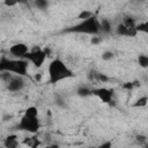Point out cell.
<instances>
[{
	"mask_svg": "<svg viewBox=\"0 0 148 148\" xmlns=\"http://www.w3.org/2000/svg\"><path fill=\"white\" fill-rule=\"evenodd\" d=\"M47 73H49V82L51 84H56L62 80L74 76L73 71L68 68V66L59 58L51 60L47 67Z\"/></svg>",
	"mask_w": 148,
	"mask_h": 148,
	"instance_id": "cell-1",
	"label": "cell"
},
{
	"mask_svg": "<svg viewBox=\"0 0 148 148\" xmlns=\"http://www.w3.org/2000/svg\"><path fill=\"white\" fill-rule=\"evenodd\" d=\"M29 61L25 59H9L5 56L0 59V72L7 71L14 73L15 75L25 76L28 73Z\"/></svg>",
	"mask_w": 148,
	"mask_h": 148,
	"instance_id": "cell-2",
	"label": "cell"
},
{
	"mask_svg": "<svg viewBox=\"0 0 148 148\" xmlns=\"http://www.w3.org/2000/svg\"><path fill=\"white\" fill-rule=\"evenodd\" d=\"M64 32H72V34H87V35H92L96 36L101 32V25H99V21L97 20V17L94 15L92 17L81 21L75 25H72L67 29L64 30Z\"/></svg>",
	"mask_w": 148,
	"mask_h": 148,
	"instance_id": "cell-3",
	"label": "cell"
},
{
	"mask_svg": "<svg viewBox=\"0 0 148 148\" xmlns=\"http://www.w3.org/2000/svg\"><path fill=\"white\" fill-rule=\"evenodd\" d=\"M40 127L38 117H29L23 114L22 118L20 119L18 124L16 125V130L17 131H23V132H28V133H36Z\"/></svg>",
	"mask_w": 148,
	"mask_h": 148,
	"instance_id": "cell-4",
	"label": "cell"
},
{
	"mask_svg": "<svg viewBox=\"0 0 148 148\" xmlns=\"http://www.w3.org/2000/svg\"><path fill=\"white\" fill-rule=\"evenodd\" d=\"M47 58L45 51L43 49H40L39 46H35L32 50L29 51V53L24 57L25 60H28L29 62H31L35 67L40 68L45 61V59Z\"/></svg>",
	"mask_w": 148,
	"mask_h": 148,
	"instance_id": "cell-5",
	"label": "cell"
},
{
	"mask_svg": "<svg viewBox=\"0 0 148 148\" xmlns=\"http://www.w3.org/2000/svg\"><path fill=\"white\" fill-rule=\"evenodd\" d=\"M92 95H95L102 103L104 104H112L113 102V89H109V88H95L92 89Z\"/></svg>",
	"mask_w": 148,
	"mask_h": 148,
	"instance_id": "cell-6",
	"label": "cell"
},
{
	"mask_svg": "<svg viewBox=\"0 0 148 148\" xmlns=\"http://www.w3.org/2000/svg\"><path fill=\"white\" fill-rule=\"evenodd\" d=\"M29 51L30 50L28 45L24 43H16L9 47V53L17 59H24V57L29 53Z\"/></svg>",
	"mask_w": 148,
	"mask_h": 148,
	"instance_id": "cell-7",
	"label": "cell"
},
{
	"mask_svg": "<svg viewBox=\"0 0 148 148\" xmlns=\"http://www.w3.org/2000/svg\"><path fill=\"white\" fill-rule=\"evenodd\" d=\"M24 79L20 75H14V77L7 83V89L10 92H17L24 88Z\"/></svg>",
	"mask_w": 148,
	"mask_h": 148,
	"instance_id": "cell-8",
	"label": "cell"
},
{
	"mask_svg": "<svg viewBox=\"0 0 148 148\" xmlns=\"http://www.w3.org/2000/svg\"><path fill=\"white\" fill-rule=\"evenodd\" d=\"M116 34L119 36H126V37H135L138 31L136 29H130L126 25H124L123 23H119L116 28Z\"/></svg>",
	"mask_w": 148,
	"mask_h": 148,
	"instance_id": "cell-9",
	"label": "cell"
},
{
	"mask_svg": "<svg viewBox=\"0 0 148 148\" xmlns=\"http://www.w3.org/2000/svg\"><path fill=\"white\" fill-rule=\"evenodd\" d=\"M17 135L16 134H9L3 141H2V145L5 148H18L20 146V142L17 141Z\"/></svg>",
	"mask_w": 148,
	"mask_h": 148,
	"instance_id": "cell-10",
	"label": "cell"
},
{
	"mask_svg": "<svg viewBox=\"0 0 148 148\" xmlns=\"http://www.w3.org/2000/svg\"><path fill=\"white\" fill-rule=\"evenodd\" d=\"M23 145L28 146L29 148H38L40 146V141L38 138L36 136H28V138H24L23 141H22Z\"/></svg>",
	"mask_w": 148,
	"mask_h": 148,
	"instance_id": "cell-11",
	"label": "cell"
},
{
	"mask_svg": "<svg viewBox=\"0 0 148 148\" xmlns=\"http://www.w3.org/2000/svg\"><path fill=\"white\" fill-rule=\"evenodd\" d=\"M99 25H101V31L104 34H110L112 30V25L111 22L108 18H102L99 20Z\"/></svg>",
	"mask_w": 148,
	"mask_h": 148,
	"instance_id": "cell-12",
	"label": "cell"
},
{
	"mask_svg": "<svg viewBox=\"0 0 148 148\" xmlns=\"http://www.w3.org/2000/svg\"><path fill=\"white\" fill-rule=\"evenodd\" d=\"M76 94L80 97H88V96L92 95V89H89L88 87H80L76 90Z\"/></svg>",
	"mask_w": 148,
	"mask_h": 148,
	"instance_id": "cell-13",
	"label": "cell"
},
{
	"mask_svg": "<svg viewBox=\"0 0 148 148\" xmlns=\"http://www.w3.org/2000/svg\"><path fill=\"white\" fill-rule=\"evenodd\" d=\"M148 104V96H141L139 97L134 103H133V106L134 108H143Z\"/></svg>",
	"mask_w": 148,
	"mask_h": 148,
	"instance_id": "cell-14",
	"label": "cell"
},
{
	"mask_svg": "<svg viewBox=\"0 0 148 148\" xmlns=\"http://www.w3.org/2000/svg\"><path fill=\"white\" fill-rule=\"evenodd\" d=\"M138 64L142 68H148V56L146 54H140L138 57Z\"/></svg>",
	"mask_w": 148,
	"mask_h": 148,
	"instance_id": "cell-15",
	"label": "cell"
},
{
	"mask_svg": "<svg viewBox=\"0 0 148 148\" xmlns=\"http://www.w3.org/2000/svg\"><path fill=\"white\" fill-rule=\"evenodd\" d=\"M94 16V14H92V12H90V10H81L80 13H79V15H77V18L79 20H81V21H84V20H88V18H90V17H92Z\"/></svg>",
	"mask_w": 148,
	"mask_h": 148,
	"instance_id": "cell-16",
	"label": "cell"
},
{
	"mask_svg": "<svg viewBox=\"0 0 148 148\" xmlns=\"http://www.w3.org/2000/svg\"><path fill=\"white\" fill-rule=\"evenodd\" d=\"M135 29H136L138 32H143V34L148 35V21H147V22L138 23L136 27H135Z\"/></svg>",
	"mask_w": 148,
	"mask_h": 148,
	"instance_id": "cell-17",
	"label": "cell"
},
{
	"mask_svg": "<svg viewBox=\"0 0 148 148\" xmlns=\"http://www.w3.org/2000/svg\"><path fill=\"white\" fill-rule=\"evenodd\" d=\"M123 24H124V25H126V27H127V28H130V29H135V27H136L135 20H134L133 17H128V16L124 18Z\"/></svg>",
	"mask_w": 148,
	"mask_h": 148,
	"instance_id": "cell-18",
	"label": "cell"
},
{
	"mask_svg": "<svg viewBox=\"0 0 148 148\" xmlns=\"http://www.w3.org/2000/svg\"><path fill=\"white\" fill-rule=\"evenodd\" d=\"M24 114L29 117H38V109L36 106H29L25 109Z\"/></svg>",
	"mask_w": 148,
	"mask_h": 148,
	"instance_id": "cell-19",
	"label": "cell"
},
{
	"mask_svg": "<svg viewBox=\"0 0 148 148\" xmlns=\"http://www.w3.org/2000/svg\"><path fill=\"white\" fill-rule=\"evenodd\" d=\"M0 77H1V80L3 81V82H6V83H8L13 77H14V75L10 73V72H7V71H3V72H0Z\"/></svg>",
	"mask_w": 148,
	"mask_h": 148,
	"instance_id": "cell-20",
	"label": "cell"
},
{
	"mask_svg": "<svg viewBox=\"0 0 148 148\" xmlns=\"http://www.w3.org/2000/svg\"><path fill=\"white\" fill-rule=\"evenodd\" d=\"M138 86H140V82L133 81V82H125V83H123L121 88L125 89V90H132L134 87H138Z\"/></svg>",
	"mask_w": 148,
	"mask_h": 148,
	"instance_id": "cell-21",
	"label": "cell"
},
{
	"mask_svg": "<svg viewBox=\"0 0 148 148\" xmlns=\"http://www.w3.org/2000/svg\"><path fill=\"white\" fill-rule=\"evenodd\" d=\"M110 81V77L105 74H102V73H98L96 74V82H102V83H105V82H109Z\"/></svg>",
	"mask_w": 148,
	"mask_h": 148,
	"instance_id": "cell-22",
	"label": "cell"
},
{
	"mask_svg": "<svg viewBox=\"0 0 148 148\" xmlns=\"http://www.w3.org/2000/svg\"><path fill=\"white\" fill-rule=\"evenodd\" d=\"M35 6L38 9H46L49 7V2L46 0H36L35 1Z\"/></svg>",
	"mask_w": 148,
	"mask_h": 148,
	"instance_id": "cell-23",
	"label": "cell"
},
{
	"mask_svg": "<svg viewBox=\"0 0 148 148\" xmlns=\"http://www.w3.org/2000/svg\"><path fill=\"white\" fill-rule=\"evenodd\" d=\"M113 52L112 51H104L103 53H102V59L103 60H105V61H108V60H111L112 58H113Z\"/></svg>",
	"mask_w": 148,
	"mask_h": 148,
	"instance_id": "cell-24",
	"label": "cell"
},
{
	"mask_svg": "<svg viewBox=\"0 0 148 148\" xmlns=\"http://www.w3.org/2000/svg\"><path fill=\"white\" fill-rule=\"evenodd\" d=\"M135 139H136V141H138L139 143L147 145V136H146V135H143V134H138V135L135 136Z\"/></svg>",
	"mask_w": 148,
	"mask_h": 148,
	"instance_id": "cell-25",
	"label": "cell"
},
{
	"mask_svg": "<svg viewBox=\"0 0 148 148\" xmlns=\"http://www.w3.org/2000/svg\"><path fill=\"white\" fill-rule=\"evenodd\" d=\"M111 147H112V142L111 141H104L97 148H111Z\"/></svg>",
	"mask_w": 148,
	"mask_h": 148,
	"instance_id": "cell-26",
	"label": "cell"
},
{
	"mask_svg": "<svg viewBox=\"0 0 148 148\" xmlns=\"http://www.w3.org/2000/svg\"><path fill=\"white\" fill-rule=\"evenodd\" d=\"M90 43H91L92 45H98V44L101 43V38H98V37H96V36H94V37H91Z\"/></svg>",
	"mask_w": 148,
	"mask_h": 148,
	"instance_id": "cell-27",
	"label": "cell"
},
{
	"mask_svg": "<svg viewBox=\"0 0 148 148\" xmlns=\"http://www.w3.org/2000/svg\"><path fill=\"white\" fill-rule=\"evenodd\" d=\"M56 103H57L59 106H65V103H64V101H62L60 97H57V98H56Z\"/></svg>",
	"mask_w": 148,
	"mask_h": 148,
	"instance_id": "cell-28",
	"label": "cell"
},
{
	"mask_svg": "<svg viewBox=\"0 0 148 148\" xmlns=\"http://www.w3.org/2000/svg\"><path fill=\"white\" fill-rule=\"evenodd\" d=\"M3 3H5L6 6H8V7H10V6H15V5H16V2H9V1H3Z\"/></svg>",
	"mask_w": 148,
	"mask_h": 148,
	"instance_id": "cell-29",
	"label": "cell"
},
{
	"mask_svg": "<svg viewBox=\"0 0 148 148\" xmlns=\"http://www.w3.org/2000/svg\"><path fill=\"white\" fill-rule=\"evenodd\" d=\"M40 77H42V74H40V73H38V74H36V76H35V79H36L37 81H39V80H40Z\"/></svg>",
	"mask_w": 148,
	"mask_h": 148,
	"instance_id": "cell-30",
	"label": "cell"
},
{
	"mask_svg": "<svg viewBox=\"0 0 148 148\" xmlns=\"http://www.w3.org/2000/svg\"><path fill=\"white\" fill-rule=\"evenodd\" d=\"M145 148H148V143H147V145H145Z\"/></svg>",
	"mask_w": 148,
	"mask_h": 148,
	"instance_id": "cell-31",
	"label": "cell"
},
{
	"mask_svg": "<svg viewBox=\"0 0 148 148\" xmlns=\"http://www.w3.org/2000/svg\"><path fill=\"white\" fill-rule=\"evenodd\" d=\"M87 148H97V147H87Z\"/></svg>",
	"mask_w": 148,
	"mask_h": 148,
	"instance_id": "cell-32",
	"label": "cell"
},
{
	"mask_svg": "<svg viewBox=\"0 0 148 148\" xmlns=\"http://www.w3.org/2000/svg\"><path fill=\"white\" fill-rule=\"evenodd\" d=\"M1 148H5V147H3V146H2V147H1Z\"/></svg>",
	"mask_w": 148,
	"mask_h": 148,
	"instance_id": "cell-33",
	"label": "cell"
}]
</instances>
